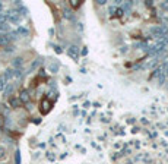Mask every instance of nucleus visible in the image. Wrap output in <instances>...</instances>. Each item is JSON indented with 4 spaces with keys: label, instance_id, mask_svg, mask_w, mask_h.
<instances>
[{
    "label": "nucleus",
    "instance_id": "4468645a",
    "mask_svg": "<svg viewBox=\"0 0 168 164\" xmlns=\"http://www.w3.org/2000/svg\"><path fill=\"white\" fill-rule=\"evenodd\" d=\"M132 1H127V3H124L123 4V12H126V10H130V7H132Z\"/></svg>",
    "mask_w": 168,
    "mask_h": 164
},
{
    "label": "nucleus",
    "instance_id": "9b49d317",
    "mask_svg": "<svg viewBox=\"0 0 168 164\" xmlns=\"http://www.w3.org/2000/svg\"><path fill=\"white\" fill-rule=\"evenodd\" d=\"M48 69H50V72L56 73L59 71V63H50V66H48Z\"/></svg>",
    "mask_w": 168,
    "mask_h": 164
},
{
    "label": "nucleus",
    "instance_id": "1a4fd4ad",
    "mask_svg": "<svg viewBox=\"0 0 168 164\" xmlns=\"http://www.w3.org/2000/svg\"><path fill=\"white\" fill-rule=\"evenodd\" d=\"M13 84H6V87H4V90H3V94L4 95H10L12 94V91H13Z\"/></svg>",
    "mask_w": 168,
    "mask_h": 164
},
{
    "label": "nucleus",
    "instance_id": "6ab92c4d",
    "mask_svg": "<svg viewBox=\"0 0 168 164\" xmlns=\"http://www.w3.org/2000/svg\"><path fill=\"white\" fill-rule=\"evenodd\" d=\"M54 49H56V51H57V53H62V49H60V47H59V46H56V47H54Z\"/></svg>",
    "mask_w": 168,
    "mask_h": 164
},
{
    "label": "nucleus",
    "instance_id": "f3484780",
    "mask_svg": "<svg viewBox=\"0 0 168 164\" xmlns=\"http://www.w3.org/2000/svg\"><path fill=\"white\" fill-rule=\"evenodd\" d=\"M16 164H21V152L16 151Z\"/></svg>",
    "mask_w": 168,
    "mask_h": 164
},
{
    "label": "nucleus",
    "instance_id": "f03ea898",
    "mask_svg": "<svg viewBox=\"0 0 168 164\" xmlns=\"http://www.w3.org/2000/svg\"><path fill=\"white\" fill-rule=\"evenodd\" d=\"M6 18H7V21H9L10 24H19V22L22 21V18L18 15L16 10H9V12L6 13Z\"/></svg>",
    "mask_w": 168,
    "mask_h": 164
},
{
    "label": "nucleus",
    "instance_id": "7ed1b4c3",
    "mask_svg": "<svg viewBox=\"0 0 168 164\" xmlns=\"http://www.w3.org/2000/svg\"><path fill=\"white\" fill-rule=\"evenodd\" d=\"M67 54L70 56L72 59H75V60H78V56H79V49H78V46H75V44H72L69 49H67Z\"/></svg>",
    "mask_w": 168,
    "mask_h": 164
},
{
    "label": "nucleus",
    "instance_id": "9d476101",
    "mask_svg": "<svg viewBox=\"0 0 168 164\" xmlns=\"http://www.w3.org/2000/svg\"><path fill=\"white\" fill-rule=\"evenodd\" d=\"M19 100L21 101H23V103H26V101H29V94L26 90H23V91L21 92V97H19Z\"/></svg>",
    "mask_w": 168,
    "mask_h": 164
},
{
    "label": "nucleus",
    "instance_id": "6e6552de",
    "mask_svg": "<svg viewBox=\"0 0 168 164\" xmlns=\"http://www.w3.org/2000/svg\"><path fill=\"white\" fill-rule=\"evenodd\" d=\"M63 16L66 19H69V21H73V19H75V15H73V12H72L70 9H65V10H63Z\"/></svg>",
    "mask_w": 168,
    "mask_h": 164
},
{
    "label": "nucleus",
    "instance_id": "f8f14e48",
    "mask_svg": "<svg viewBox=\"0 0 168 164\" xmlns=\"http://www.w3.org/2000/svg\"><path fill=\"white\" fill-rule=\"evenodd\" d=\"M22 75H23L22 69H13V76L15 78H22Z\"/></svg>",
    "mask_w": 168,
    "mask_h": 164
},
{
    "label": "nucleus",
    "instance_id": "a211bd4d",
    "mask_svg": "<svg viewBox=\"0 0 168 164\" xmlns=\"http://www.w3.org/2000/svg\"><path fill=\"white\" fill-rule=\"evenodd\" d=\"M97 3H98V4H101V6H104V4H105V0H98Z\"/></svg>",
    "mask_w": 168,
    "mask_h": 164
},
{
    "label": "nucleus",
    "instance_id": "ddd939ff",
    "mask_svg": "<svg viewBox=\"0 0 168 164\" xmlns=\"http://www.w3.org/2000/svg\"><path fill=\"white\" fill-rule=\"evenodd\" d=\"M10 106L16 109L18 106H19V98H10Z\"/></svg>",
    "mask_w": 168,
    "mask_h": 164
},
{
    "label": "nucleus",
    "instance_id": "0eeeda50",
    "mask_svg": "<svg viewBox=\"0 0 168 164\" xmlns=\"http://www.w3.org/2000/svg\"><path fill=\"white\" fill-rule=\"evenodd\" d=\"M16 34L19 37H28V34H29V31H28V28H25V26H18L16 29Z\"/></svg>",
    "mask_w": 168,
    "mask_h": 164
},
{
    "label": "nucleus",
    "instance_id": "423d86ee",
    "mask_svg": "<svg viewBox=\"0 0 168 164\" xmlns=\"http://www.w3.org/2000/svg\"><path fill=\"white\" fill-rule=\"evenodd\" d=\"M1 78H3L6 82H7L9 79H12V78H13V69H10V68L6 69V71L3 72V75H1Z\"/></svg>",
    "mask_w": 168,
    "mask_h": 164
},
{
    "label": "nucleus",
    "instance_id": "20e7f679",
    "mask_svg": "<svg viewBox=\"0 0 168 164\" xmlns=\"http://www.w3.org/2000/svg\"><path fill=\"white\" fill-rule=\"evenodd\" d=\"M41 63H43V59H35L32 63H31V66H29V69H28V73L31 72H35L40 66H41Z\"/></svg>",
    "mask_w": 168,
    "mask_h": 164
},
{
    "label": "nucleus",
    "instance_id": "4be33fe9",
    "mask_svg": "<svg viewBox=\"0 0 168 164\" xmlns=\"http://www.w3.org/2000/svg\"><path fill=\"white\" fill-rule=\"evenodd\" d=\"M0 164H1V163H0Z\"/></svg>",
    "mask_w": 168,
    "mask_h": 164
},
{
    "label": "nucleus",
    "instance_id": "dca6fc26",
    "mask_svg": "<svg viewBox=\"0 0 168 164\" xmlns=\"http://www.w3.org/2000/svg\"><path fill=\"white\" fill-rule=\"evenodd\" d=\"M13 50H15V47H13V46H10V44H7V46H6V49H4V51H6V53H12Z\"/></svg>",
    "mask_w": 168,
    "mask_h": 164
},
{
    "label": "nucleus",
    "instance_id": "f257e3e1",
    "mask_svg": "<svg viewBox=\"0 0 168 164\" xmlns=\"http://www.w3.org/2000/svg\"><path fill=\"white\" fill-rule=\"evenodd\" d=\"M151 32L153 34V37H156V38H165L168 35V28L167 26H162V25H159V26H153L151 28Z\"/></svg>",
    "mask_w": 168,
    "mask_h": 164
},
{
    "label": "nucleus",
    "instance_id": "aec40b11",
    "mask_svg": "<svg viewBox=\"0 0 168 164\" xmlns=\"http://www.w3.org/2000/svg\"><path fill=\"white\" fill-rule=\"evenodd\" d=\"M4 87H6V85H3V84L0 82V91H3V90H4Z\"/></svg>",
    "mask_w": 168,
    "mask_h": 164
},
{
    "label": "nucleus",
    "instance_id": "39448f33",
    "mask_svg": "<svg viewBox=\"0 0 168 164\" xmlns=\"http://www.w3.org/2000/svg\"><path fill=\"white\" fill-rule=\"evenodd\" d=\"M22 65H23V59H22V57H15V59L12 60V66H13L15 69H21Z\"/></svg>",
    "mask_w": 168,
    "mask_h": 164
},
{
    "label": "nucleus",
    "instance_id": "412c9836",
    "mask_svg": "<svg viewBox=\"0 0 168 164\" xmlns=\"http://www.w3.org/2000/svg\"><path fill=\"white\" fill-rule=\"evenodd\" d=\"M0 12H3V3L0 1Z\"/></svg>",
    "mask_w": 168,
    "mask_h": 164
},
{
    "label": "nucleus",
    "instance_id": "2eb2a0df",
    "mask_svg": "<svg viewBox=\"0 0 168 164\" xmlns=\"http://www.w3.org/2000/svg\"><path fill=\"white\" fill-rule=\"evenodd\" d=\"M6 158V148L4 146H0V160Z\"/></svg>",
    "mask_w": 168,
    "mask_h": 164
}]
</instances>
